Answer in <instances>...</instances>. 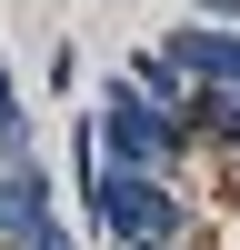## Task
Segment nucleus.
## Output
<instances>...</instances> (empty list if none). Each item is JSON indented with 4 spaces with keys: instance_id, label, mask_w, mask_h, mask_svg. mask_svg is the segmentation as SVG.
Wrapping results in <instances>:
<instances>
[{
    "instance_id": "nucleus-8",
    "label": "nucleus",
    "mask_w": 240,
    "mask_h": 250,
    "mask_svg": "<svg viewBox=\"0 0 240 250\" xmlns=\"http://www.w3.org/2000/svg\"><path fill=\"white\" fill-rule=\"evenodd\" d=\"M180 250H200V240H180Z\"/></svg>"
},
{
    "instance_id": "nucleus-7",
    "label": "nucleus",
    "mask_w": 240,
    "mask_h": 250,
    "mask_svg": "<svg viewBox=\"0 0 240 250\" xmlns=\"http://www.w3.org/2000/svg\"><path fill=\"white\" fill-rule=\"evenodd\" d=\"M40 250H80V240H70V230H60V240H40Z\"/></svg>"
},
{
    "instance_id": "nucleus-4",
    "label": "nucleus",
    "mask_w": 240,
    "mask_h": 250,
    "mask_svg": "<svg viewBox=\"0 0 240 250\" xmlns=\"http://www.w3.org/2000/svg\"><path fill=\"white\" fill-rule=\"evenodd\" d=\"M120 80H130L140 100H160V110H170V120L190 110V80H180V60L160 50V40H150V50H130V60H120Z\"/></svg>"
},
{
    "instance_id": "nucleus-6",
    "label": "nucleus",
    "mask_w": 240,
    "mask_h": 250,
    "mask_svg": "<svg viewBox=\"0 0 240 250\" xmlns=\"http://www.w3.org/2000/svg\"><path fill=\"white\" fill-rule=\"evenodd\" d=\"M200 20L210 30H240V0H200Z\"/></svg>"
},
{
    "instance_id": "nucleus-5",
    "label": "nucleus",
    "mask_w": 240,
    "mask_h": 250,
    "mask_svg": "<svg viewBox=\"0 0 240 250\" xmlns=\"http://www.w3.org/2000/svg\"><path fill=\"white\" fill-rule=\"evenodd\" d=\"M180 120H190V140H220V150L240 160V90H190Z\"/></svg>"
},
{
    "instance_id": "nucleus-1",
    "label": "nucleus",
    "mask_w": 240,
    "mask_h": 250,
    "mask_svg": "<svg viewBox=\"0 0 240 250\" xmlns=\"http://www.w3.org/2000/svg\"><path fill=\"white\" fill-rule=\"evenodd\" d=\"M90 220H100L110 250H180V240H200L190 190H180V180H150V170H100Z\"/></svg>"
},
{
    "instance_id": "nucleus-3",
    "label": "nucleus",
    "mask_w": 240,
    "mask_h": 250,
    "mask_svg": "<svg viewBox=\"0 0 240 250\" xmlns=\"http://www.w3.org/2000/svg\"><path fill=\"white\" fill-rule=\"evenodd\" d=\"M160 50L180 60V80H190V90H240V30H210V20H190V30H170Z\"/></svg>"
},
{
    "instance_id": "nucleus-2",
    "label": "nucleus",
    "mask_w": 240,
    "mask_h": 250,
    "mask_svg": "<svg viewBox=\"0 0 240 250\" xmlns=\"http://www.w3.org/2000/svg\"><path fill=\"white\" fill-rule=\"evenodd\" d=\"M90 120H100V160H110V170H150V180H180V170H190V120H170L160 100H140L120 70L100 80Z\"/></svg>"
}]
</instances>
